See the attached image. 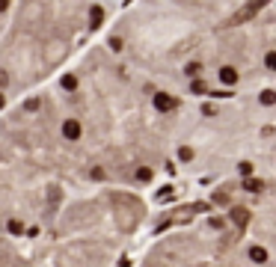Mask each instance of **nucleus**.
Segmentation results:
<instances>
[{
  "label": "nucleus",
  "mask_w": 276,
  "mask_h": 267,
  "mask_svg": "<svg viewBox=\"0 0 276 267\" xmlns=\"http://www.w3.org/2000/svg\"><path fill=\"white\" fill-rule=\"evenodd\" d=\"M60 134H63L65 143H77V140L84 137V125H81V119H63Z\"/></svg>",
  "instance_id": "nucleus-1"
},
{
  "label": "nucleus",
  "mask_w": 276,
  "mask_h": 267,
  "mask_svg": "<svg viewBox=\"0 0 276 267\" xmlns=\"http://www.w3.org/2000/svg\"><path fill=\"white\" fill-rule=\"evenodd\" d=\"M151 101H154V110H157V113H170V110H175V107H178L175 95H170V92H157Z\"/></svg>",
  "instance_id": "nucleus-2"
},
{
  "label": "nucleus",
  "mask_w": 276,
  "mask_h": 267,
  "mask_svg": "<svg viewBox=\"0 0 276 267\" xmlns=\"http://www.w3.org/2000/svg\"><path fill=\"white\" fill-rule=\"evenodd\" d=\"M101 24H104V6L95 3V6L89 9V27H101Z\"/></svg>",
  "instance_id": "nucleus-3"
},
{
  "label": "nucleus",
  "mask_w": 276,
  "mask_h": 267,
  "mask_svg": "<svg viewBox=\"0 0 276 267\" xmlns=\"http://www.w3.org/2000/svg\"><path fill=\"white\" fill-rule=\"evenodd\" d=\"M60 86H63L65 92H74L77 86H81V81H77V74H65V78L60 81Z\"/></svg>",
  "instance_id": "nucleus-4"
},
{
  "label": "nucleus",
  "mask_w": 276,
  "mask_h": 267,
  "mask_svg": "<svg viewBox=\"0 0 276 267\" xmlns=\"http://www.w3.org/2000/svg\"><path fill=\"white\" fill-rule=\"evenodd\" d=\"M250 261L264 264V261H267V249H264V246H250Z\"/></svg>",
  "instance_id": "nucleus-5"
},
{
  "label": "nucleus",
  "mask_w": 276,
  "mask_h": 267,
  "mask_svg": "<svg viewBox=\"0 0 276 267\" xmlns=\"http://www.w3.org/2000/svg\"><path fill=\"white\" fill-rule=\"evenodd\" d=\"M220 81H223V83H229V86H232V83H234V81H238V71H234V68H232V65H226V68H220Z\"/></svg>",
  "instance_id": "nucleus-6"
},
{
  "label": "nucleus",
  "mask_w": 276,
  "mask_h": 267,
  "mask_svg": "<svg viewBox=\"0 0 276 267\" xmlns=\"http://www.w3.org/2000/svg\"><path fill=\"white\" fill-rule=\"evenodd\" d=\"M261 187H264L261 178H247V181H244V190H247V193H261Z\"/></svg>",
  "instance_id": "nucleus-7"
},
{
  "label": "nucleus",
  "mask_w": 276,
  "mask_h": 267,
  "mask_svg": "<svg viewBox=\"0 0 276 267\" xmlns=\"http://www.w3.org/2000/svg\"><path fill=\"white\" fill-rule=\"evenodd\" d=\"M178 161H184V164L193 161V148H190V145H181V148H178Z\"/></svg>",
  "instance_id": "nucleus-8"
},
{
  "label": "nucleus",
  "mask_w": 276,
  "mask_h": 267,
  "mask_svg": "<svg viewBox=\"0 0 276 267\" xmlns=\"http://www.w3.org/2000/svg\"><path fill=\"white\" fill-rule=\"evenodd\" d=\"M184 71H187V78H199L202 65H199V62H187V68H184Z\"/></svg>",
  "instance_id": "nucleus-9"
},
{
  "label": "nucleus",
  "mask_w": 276,
  "mask_h": 267,
  "mask_svg": "<svg viewBox=\"0 0 276 267\" xmlns=\"http://www.w3.org/2000/svg\"><path fill=\"white\" fill-rule=\"evenodd\" d=\"M39 107H42V101H39V98H30V101L24 104V110H27V113H36Z\"/></svg>",
  "instance_id": "nucleus-10"
},
{
  "label": "nucleus",
  "mask_w": 276,
  "mask_h": 267,
  "mask_svg": "<svg viewBox=\"0 0 276 267\" xmlns=\"http://www.w3.org/2000/svg\"><path fill=\"white\" fill-rule=\"evenodd\" d=\"M110 51H122V39H119V36H113V39H110Z\"/></svg>",
  "instance_id": "nucleus-11"
},
{
  "label": "nucleus",
  "mask_w": 276,
  "mask_h": 267,
  "mask_svg": "<svg viewBox=\"0 0 276 267\" xmlns=\"http://www.w3.org/2000/svg\"><path fill=\"white\" fill-rule=\"evenodd\" d=\"M9 83V74H3V71H0V86H6Z\"/></svg>",
  "instance_id": "nucleus-12"
},
{
  "label": "nucleus",
  "mask_w": 276,
  "mask_h": 267,
  "mask_svg": "<svg viewBox=\"0 0 276 267\" xmlns=\"http://www.w3.org/2000/svg\"><path fill=\"white\" fill-rule=\"evenodd\" d=\"M0 12H9V0H0Z\"/></svg>",
  "instance_id": "nucleus-13"
},
{
  "label": "nucleus",
  "mask_w": 276,
  "mask_h": 267,
  "mask_svg": "<svg viewBox=\"0 0 276 267\" xmlns=\"http://www.w3.org/2000/svg\"><path fill=\"white\" fill-rule=\"evenodd\" d=\"M6 107V95H3V89H0V110Z\"/></svg>",
  "instance_id": "nucleus-14"
}]
</instances>
